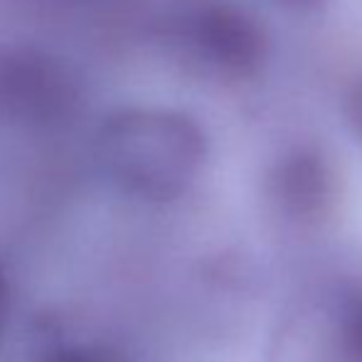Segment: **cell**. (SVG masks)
I'll list each match as a JSON object with an SVG mask.
<instances>
[{"label":"cell","mask_w":362,"mask_h":362,"mask_svg":"<svg viewBox=\"0 0 362 362\" xmlns=\"http://www.w3.org/2000/svg\"><path fill=\"white\" fill-rule=\"evenodd\" d=\"M5 305H8V279H5V272L0 267V320L5 315Z\"/></svg>","instance_id":"ba28073f"},{"label":"cell","mask_w":362,"mask_h":362,"mask_svg":"<svg viewBox=\"0 0 362 362\" xmlns=\"http://www.w3.org/2000/svg\"><path fill=\"white\" fill-rule=\"evenodd\" d=\"M96 158L116 187L146 202L185 195L207 160V139L192 116L158 106H126L101 121Z\"/></svg>","instance_id":"6da1fadb"},{"label":"cell","mask_w":362,"mask_h":362,"mask_svg":"<svg viewBox=\"0 0 362 362\" xmlns=\"http://www.w3.org/2000/svg\"><path fill=\"white\" fill-rule=\"evenodd\" d=\"M81 106V81L54 54L35 47H0V119L23 126H57Z\"/></svg>","instance_id":"3957f363"},{"label":"cell","mask_w":362,"mask_h":362,"mask_svg":"<svg viewBox=\"0 0 362 362\" xmlns=\"http://www.w3.org/2000/svg\"><path fill=\"white\" fill-rule=\"evenodd\" d=\"M348 338H350V345H353L355 353L362 355V310H358V313L353 315V320H350Z\"/></svg>","instance_id":"52a82bcc"},{"label":"cell","mask_w":362,"mask_h":362,"mask_svg":"<svg viewBox=\"0 0 362 362\" xmlns=\"http://www.w3.org/2000/svg\"><path fill=\"white\" fill-rule=\"evenodd\" d=\"M37 362H126L116 350L89 340H69L62 333H49Z\"/></svg>","instance_id":"5b68a950"},{"label":"cell","mask_w":362,"mask_h":362,"mask_svg":"<svg viewBox=\"0 0 362 362\" xmlns=\"http://www.w3.org/2000/svg\"><path fill=\"white\" fill-rule=\"evenodd\" d=\"M345 116L348 124L353 129V134L362 141V81L353 86V91L348 94V104H345Z\"/></svg>","instance_id":"8992f818"},{"label":"cell","mask_w":362,"mask_h":362,"mask_svg":"<svg viewBox=\"0 0 362 362\" xmlns=\"http://www.w3.org/2000/svg\"><path fill=\"white\" fill-rule=\"evenodd\" d=\"M173 40L197 72L219 81H244L267 57V37L259 23L227 0H202L173 23Z\"/></svg>","instance_id":"7a4b0ae2"},{"label":"cell","mask_w":362,"mask_h":362,"mask_svg":"<svg viewBox=\"0 0 362 362\" xmlns=\"http://www.w3.org/2000/svg\"><path fill=\"white\" fill-rule=\"evenodd\" d=\"M284 3H298V5H310V3H315V0H284Z\"/></svg>","instance_id":"9c48e42d"},{"label":"cell","mask_w":362,"mask_h":362,"mask_svg":"<svg viewBox=\"0 0 362 362\" xmlns=\"http://www.w3.org/2000/svg\"><path fill=\"white\" fill-rule=\"evenodd\" d=\"M269 195L284 217L293 222H318L333 210L338 180L318 151H293L279 160L269 177Z\"/></svg>","instance_id":"277c9868"}]
</instances>
